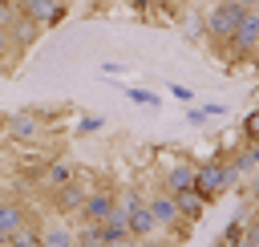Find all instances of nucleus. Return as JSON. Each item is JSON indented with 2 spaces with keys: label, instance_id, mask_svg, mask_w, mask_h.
Returning <instances> with one entry per match:
<instances>
[{
  "label": "nucleus",
  "instance_id": "obj_26",
  "mask_svg": "<svg viewBox=\"0 0 259 247\" xmlns=\"http://www.w3.org/2000/svg\"><path fill=\"white\" fill-rule=\"evenodd\" d=\"M243 235H247V239H251V243L259 247V215H255L251 223H243Z\"/></svg>",
  "mask_w": 259,
  "mask_h": 247
},
{
  "label": "nucleus",
  "instance_id": "obj_8",
  "mask_svg": "<svg viewBox=\"0 0 259 247\" xmlns=\"http://www.w3.org/2000/svg\"><path fill=\"white\" fill-rule=\"evenodd\" d=\"M146 207H150V215H154V223L162 227V231H174L182 219H178V202H174V194L170 190H154L150 198H146Z\"/></svg>",
  "mask_w": 259,
  "mask_h": 247
},
{
  "label": "nucleus",
  "instance_id": "obj_5",
  "mask_svg": "<svg viewBox=\"0 0 259 247\" xmlns=\"http://www.w3.org/2000/svg\"><path fill=\"white\" fill-rule=\"evenodd\" d=\"M113 202H117V190H109V186H93V190L85 194L77 219H81V223H105L109 211H113Z\"/></svg>",
  "mask_w": 259,
  "mask_h": 247
},
{
  "label": "nucleus",
  "instance_id": "obj_34",
  "mask_svg": "<svg viewBox=\"0 0 259 247\" xmlns=\"http://www.w3.org/2000/svg\"><path fill=\"white\" fill-rule=\"evenodd\" d=\"M0 178H4V166H0Z\"/></svg>",
  "mask_w": 259,
  "mask_h": 247
},
{
  "label": "nucleus",
  "instance_id": "obj_15",
  "mask_svg": "<svg viewBox=\"0 0 259 247\" xmlns=\"http://www.w3.org/2000/svg\"><path fill=\"white\" fill-rule=\"evenodd\" d=\"M45 182H49V190H57V186L73 182V166H69V162H61V158H49V166H45Z\"/></svg>",
  "mask_w": 259,
  "mask_h": 247
},
{
  "label": "nucleus",
  "instance_id": "obj_32",
  "mask_svg": "<svg viewBox=\"0 0 259 247\" xmlns=\"http://www.w3.org/2000/svg\"><path fill=\"white\" fill-rule=\"evenodd\" d=\"M4 121H8V113H0V134H4Z\"/></svg>",
  "mask_w": 259,
  "mask_h": 247
},
{
  "label": "nucleus",
  "instance_id": "obj_12",
  "mask_svg": "<svg viewBox=\"0 0 259 247\" xmlns=\"http://www.w3.org/2000/svg\"><path fill=\"white\" fill-rule=\"evenodd\" d=\"M194 166H198V162H174V166L162 174V190H170V194L190 190V186H194Z\"/></svg>",
  "mask_w": 259,
  "mask_h": 247
},
{
  "label": "nucleus",
  "instance_id": "obj_23",
  "mask_svg": "<svg viewBox=\"0 0 259 247\" xmlns=\"http://www.w3.org/2000/svg\"><path fill=\"white\" fill-rule=\"evenodd\" d=\"M186 121H190V126H206V109H198V105H186Z\"/></svg>",
  "mask_w": 259,
  "mask_h": 247
},
{
  "label": "nucleus",
  "instance_id": "obj_24",
  "mask_svg": "<svg viewBox=\"0 0 259 247\" xmlns=\"http://www.w3.org/2000/svg\"><path fill=\"white\" fill-rule=\"evenodd\" d=\"M138 247H174L166 235H150V239H138Z\"/></svg>",
  "mask_w": 259,
  "mask_h": 247
},
{
  "label": "nucleus",
  "instance_id": "obj_17",
  "mask_svg": "<svg viewBox=\"0 0 259 247\" xmlns=\"http://www.w3.org/2000/svg\"><path fill=\"white\" fill-rule=\"evenodd\" d=\"M125 97H130L134 105H158V101H162L158 93H150V89H142V85H130V89H125Z\"/></svg>",
  "mask_w": 259,
  "mask_h": 247
},
{
  "label": "nucleus",
  "instance_id": "obj_2",
  "mask_svg": "<svg viewBox=\"0 0 259 247\" xmlns=\"http://www.w3.org/2000/svg\"><path fill=\"white\" fill-rule=\"evenodd\" d=\"M247 16V8L239 4V0H214V8L206 12V20H202V28L210 32V40L219 45V49H227V40H231V32L239 28V20Z\"/></svg>",
  "mask_w": 259,
  "mask_h": 247
},
{
  "label": "nucleus",
  "instance_id": "obj_1",
  "mask_svg": "<svg viewBox=\"0 0 259 247\" xmlns=\"http://www.w3.org/2000/svg\"><path fill=\"white\" fill-rule=\"evenodd\" d=\"M231 182H235V170H231V162L206 158V162H198V166H194V190L202 194V202H206V207H210L214 198H223Z\"/></svg>",
  "mask_w": 259,
  "mask_h": 247
},
{
  "label": "nucleus",
  "instance_id": "obj_10",
  "mask_svg": "<svg viewBox=\"0 0 259 247\" xmlns=\"http://www.w3.org/2000/svg\"><path fill=\"white\" fill-rule=\"evenodd\" d=\"M4 134H8L12 142H36V138H40V117H36V113H8Z\"/></svg>",
  "mask_w": 259,
  "mask_h": 247
},
{
  "label": "nucleus",
  "instance_id": "obj_22",
  "mask_svg": "<svg viewBox=\"0 0 259 247\" xmlns=\"http://www.w3.org/2000/svg\"><path fill=\"white\" fill-rule=\"evenodd\" d=\"M101 73L105 77H121V73H130V65L125 61H101Z\"/></svg>",
  "mask_w": 259,
  "mask_h": 247
},
{
  "label": "nucleus",
  "instance_id": "obj_36",
  "mask_svg": "<svg viewBox=\"0 0 259 247\" xmlns=\"http://www.w3.org/2000/svg\"><path fill=\"white\" fill-rule=\"evenodd\" d=\"M36 247H40V243H36Z\"/></svg>",
  "mask_w": 259,
  "mask_h": 247
},
{
  "label": "nucleus",
  "instance_id": "obj_14",
  "mask_svg": "<svg viewBox=\"0 0 259 247\" xmlns=\"http://www.w3.org/2000/svg\"><path fill=\"white\" fill-rule=\"evenodd\" d=\"M130 235H134V239H150V235H158V223H154V215H150L146 202H138V207L130 211Z\"/></svg>",
  "mask_w": 259,
  "mask_h": 247
},
{
  "label": "nucleus",
  "instance_id": "obj_21",
  "mask_svg": "<svg viewBox=\"0 0 259 247\" xmlns=\"http://www.w3.org/2000/svg\"><path fill=\"white\" fill-rule=\"evenodd\" d=\"M239 235H243V219H239V223H231V227H227V231L219 235V247H231V243H235Z\"/></svg>",
  "mask_w": 259,
  "mask_h": 247
},
{
  "label": "nucleus",
  "instance_id": "obj_3",
  "mask_svg": "<svg viewBox=\"0 0 259 247\" xmlns=\"http://www.w3.org/2000/svg\"><path fill=\"white\" fill-rule=\"evenodd\" d=\"M227 49H231L235 57H259V12H255V8H247V16L239 20V28L231 32Z\"/></svg>",
  "mask_w": 259,
  "mask_h": 247
},
{
  "label": "nucleus",
  "instance_id": "obj_4",
  "mask_svg": "<svg viewBox=\"0 0 259 247\" xmlns=\"http://www.w3.org/2000/svg\"><path fill=\"white\" fill-rule=\"evenodd\" d=\"M16 12L28 16V20H36L40 28H53L57 20H65L69 4L65 0H16Z\"/></svg>",
  "mask_w": 259,
  "mask_h": 247
},
{
  "label": "nucleus",
  "instance_id": "obj_13",
  "mask_svg": "<svg viewBox=\"0 0 259 247\" xmlns=\"http://www.w3.org/2000/svg\"><path fill=\"white\" fill-rule=\"evenodd\" d=\"M174 202H178V219H182V223H198V219L206 215V202H202V194H198L194 186H190V190H178Z\"/></svg>",
  "mask_w": 259,
  "mask_h": 247
},
{
  "label": "nucleus",
  "instance_id": "obj_11",
  "mask_svg": "<svg viewBox=\"0 0 259 247\" xmlns=\"http://www.w3.org/2000/svg\"><path fill=\"white\" fill-rule=\"evenodd\" d=\"M85 194H89V190H85L81 182H65V186L53 190V211H57L61 219H65V215H77L81 202H85Z\"/></svg>",
  "mask_w": 259,
  "mask_h": 247
},
{
  "label": "nucleus",
  "instance_id": "obj_31",
  "mask_svg": "<svg viewBox=\"0 0 259 247\" xmlns=\"http://www.w3.org/2000/svg\"><path fill=\"white\" fill-rule=\"evenodd\" d=\"M239 4H243V8H259V0H239Z\"/></svg>",
  "mask_w": 259,
  "mask_h": 247
},
{
  "label": "nucleus",
  "instance_id": "obj_28",
  "mask_svg": "<svg viewBox=\"0 0 259 247\" xmlns=\"http://www.w3.org/2000/svg\"><path fill=\"white\" fill-rule=\"evenodd\" d=\"M109 247H138V239H134V235H125V239H117V243H109Z\"/></svg>",
  "mask_w": 259,
  "mask_h": 247
},
{
  "label": "nucleus",
  "instance_id": "obj_18",
  "mask_svg": "<svg viewBox=\"0 0 259 247\" xmlns=\"http://www.w3.org/2000/svg\"><path fill=\"white\" fill-rule=\"evenodd\" d=\"M101 126H105V117H101V113H85V117L77 121V134H97Z\"/></svg>",
  "mask_w": 259,
  "mask_h": 247
},
{
  "label": "nucleus",
  "instance_id": "obj_6",
  "mask_svg": "<svg viewBox=\"0 0 259 247\" xmlns=\"http://www.w3.org/2000/svg\"><path fill=\"white\" fill-rule=\"evenodd\" d=\"M28 223H36V215L28 211L24 198H4V202H0V239L16 235V231L28 227Z\"/></svg>",
  "mask_w": 259,
  "mask_h": 247
},
{
  "label": "nucleus",
  "instance_id": "obj_33",
  "mask_svg": "<svg viewBox=\"0 0 259 247\" xmlns=\"http://www.w3.org/2000/svg\"><path fill=\"white\" fill-rule=\"evenodd\" d=\"M0 247H12V243H8V239H0Z\"/></svg>",
  "mask_w": 259,
  "mask_h": 247
},
{
  "label": "nucleus",
  "instance_id": "obj_19",
  "mask_svg": "<svg viewBox=\"0 0 259 247\" xmlns=\"http://www.w3.org/2000/svg\"><path fill=\"white\" fill-rule=\"evenodd\" d=\"M166 93H170V97H178L182 105H194V89H186V85H178V81H170V85H166Z\"/></svg>",
  "mask_w": 259,
  "mask_h": 247
},
{
  "label": "nucleus",
  "instance_id": "obj_30",
  "mask_svg": "<svg viewBox=\"0 0 259 247\" xmlns=\"http://www.w3.org/2000/svg\"><path fill=\"white\" fill-rule=\"evenodd\" d=\"M251 194H255V198H259V170H255V174H251Z\"/></svg>",
  "mask_w": 259,
  "mask_h": 247
},
{
  "label": "nucleus",
  "instance_id": "obj_25",
  "mask_svg": "<svg viewBox=\"0 0 259 247\" xmlns=\"http://www.w3.org/2000/svg\"><path fill=\"white\" fill-rule=\"evenodd\" d=\"M12 57V40H8V28L0 24V61H8Z\"/></svg>",
  "mask_w": 259,
  "mask_h": 247
},
{
  "label": "nucleus",
  "instance_id": "obj_35",
  "mask_svg": "<svg viewBox=\"0 0 259 247\" xmlns=\"http://www.w3.org/2000/svg\"><path fill=\"white\" fill-rule=\"evenodd\" d=\"M255 12H259V8H255Z\"/></svg>",
  "mask_w": 259,
  "mask_h": 247
},
{
  "label": "nucleus",
  "instance_id": "obj_20",
  "mask_svg": "<svg viewBox=\"0 0 259 247\" xmlns=\"http://www.w3.org/2000/svg\"><path fill=\"white\" fill-rule=\"evenodd\" d=\"M243 134H247V142H259V109H251V113H247Z\"/></svg>",
  "mask_w": 259,
  "mask_h": 247
},
{
  "label": "nucleus",
  "instance_id": "obj_7",
  "mask_svg": "<svg viewBox=\"0 0 259 247\" xmlns=\"http://www.w3.org/2000/svg\"><path fill=\"white\" fill-rule=\"evenodd\" d=\"M40 247H77V223H65L61 215L40 223Z\"/></svg>",
  "mask_w": 259,
  "mask_h": 247
},
{
  "label": "nucleus",
  "instance_id": "obj_16",
  "mask_svg": "<svg viewBox=\"0 0 259 247\" xmlns=\"http://www.w3.org/2000/svg\"><path fill=\"white\" fill-rule=\"evenodd\" d=\"M231 170L235 174H247V170H259V142H247L239 154H235V162H231Z\"/></svg>",
  "mask_w": 259,
  "mask_h": 247
},
{
  "label": "nucleus",
  "instance_id": "obj_9",
  "mask_svg": "<svg viewBox=\"0 0 259 247\" xmlns=\"http://www.w3.org/2000/svg\"><path fill=\"white\" fill-rule=\"evenodd\" d=\"M4 28H8V40H12V53H24V49L40 36V24H36V20H28V16H20V12H16Z\"/></svg>",
  "mask_w": 259,
  "mask_h": 247
},
{
  "label": "nucleus",
  "instance_id": "obj_27",
  "mask_svg": "<svg viewBox=\"0 0 259 247\" xmlns=\"http://www.w3.org/2000/svg\"><path fill=\"white\" fill-rule=\"evenodd\" d=\"M154 4H162V0H130V8H138V12H146V8H154Z\"/></svg>",
  "mask_w": 259,
  "mask_h": 247
},
{
  "label": "nucleus",
  "instance_id": "obj_29",
  "mask_svg": "<svg viewBox=\"0 0 259 247\" xmlns=\"http://www.w3.org/2000/svg\"><path fill=\"white\" fill-rule=\"evenodd\" d=\"M231 247H255V243H251V239H247V235H239V239H235V243H231Z\"/></svg>",
  "mask_w": 259,
  "mask_h": 247
}]
</instances>
